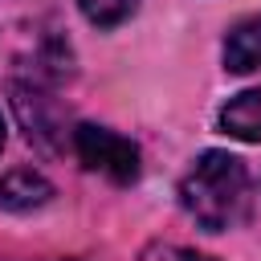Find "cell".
I'll return each instance as SVG.
<instances>
[{"instance_id": "3", "label": "cell", "mask_w": 261, "mask_h": 261, "mask_svg": "<svg viewBox=\"0 0 261 261\" xmlns=\"http://www.w3.org/2000/svg\"><path fill=\"white\" fill-rule=\"evenodd\" d=\"M12 114L24 130V139L41 151V155H57L65 151V139L73 130H65V118H61V106L53 98L49 86L41 82H12Z\"/></svg>"}, {"instance_id": "10", "label": "cell", "mask_w": 261, "mask_h": 261, "mask_svg": "<svg viewBox=\"0 0 261 261\" xmlns=\"http://www.w3.org/2000/svg\"><path fill=\"white\" fill-rule=\"evenodd\" d=\"M53 261H73V257H53Z\"/></svg>"}, {"instance_id": "8", "label": "cell", "mask_w": 261, "mask_h": 261, "mask_svg": "<svg viewBox=\"0 0 261 261\" xmlns=\"http://www.w3.org/2000/svg\"><path fill=\"white\" fill-rule=\"evenodd\" d=\"M139 261H216V257H208V253H196V249H188V245H175V241H151V245L139 253Z\"/></svg>"}, {"instance_id": "4", "label": "cell", "mask_w": 261, "mask_h": 261, "mask_svg": "<svg viewBox=\"0 0 261 261\" xmlns=\"http://www.w3.org/2000/svg\"><path fill=\"white\" fill-rule=\"evenodd\" d=\"M53 200V184L33 167H12L0 175V208L4 212H37Z\"/></svg>"}, {"instance_id": "6", "label": "cell", "mask_w": 261, "mask_h": 261, "mask_svg": "<svg viewBox=\"0 0 261 261\" xmlns=\"http://www.w3.org/2000/svg\"><path fill=\"white\" fill-rule=\"evenodd\" d=\"M224 69L228 73H249L261 65V12L241 16L228 33H224Z\"/></svg>"}, {"instance_id": "5", "label": "cell", "mask_w": 261, "mask_h": 261, "mask_svg": "<svg viewBox=\"0 0 261 261\" xmlns=\"http://www.w3.org/2000/svg\"><path fill=\"white\" fill-rule=\"evenodd\" d=\"M216 126H220L228 139L261 143V86L232 94V98L216 110Z\"/></svg>"}, {"instance_id": "7", "label": "cell", "mask_w": 261, "mask_h": 261, "mask_svg": "<svg viewBox=\"0 0 261 261\" xmlns=\"http://www.w3.org/2000/svg\"><path fill=\"white\" fill-rule=\"evenodd\" d=\"M77 8L94 29H118L139 12V0H77Z\"/></svg>"}, {"instance_id": "9", "label": "cell", "mask_w": 261, "mask_h": 261, "mask_svg": "<svg viewBox=\"0 0 261 261\" xmlns=\"http://www.w3.org/2000/svg\"><path fill=\"white\" fill-rule=\"evenodd\" d=\"M4 139H8V122H4V114H0V147H4Z\"/></svg>"}, {"instance_id": "2", "label": "cell", "mask_w": 261, "mask_h": 261, "mask_svg": "<svg viewBox=\"0 0 261 261\" xmlns=\"http://www.w3.org/2000/svg\"><path fill=\"white\" fill-rule=\"evenodd\" d=\"M69 147H73V155L82 159L86 171L106 175V179L118 184V188H126V184H135V179L143 175V155H139V147H135L126 135L110 130V126L77 122L73 135H69Z\"/></svg>"}, {"instance_id": "1", "label": "cell", "mask_w": 261, "mask_h": 261, "mask_svg": "<svg viewBox=\"0 0 261 261\" xmlns=\"http://www.w3.org/2000/svg\"><path fill=\"white\" fill-rule=\"evenodd\" d=\"M179 208L208 232H224L249 220L253 212V175L245 159L228 151H204L179 179Z\"/></svg>"}]
</instances>
